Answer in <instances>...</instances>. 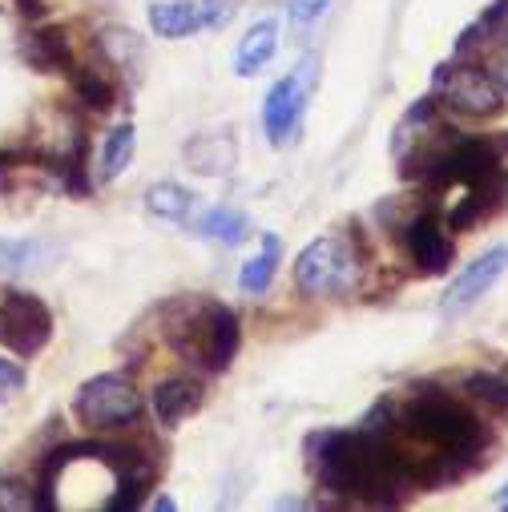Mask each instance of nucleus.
I'll return each mask as SVG.
<instances>
[{"label":"nucleus","instance_id":"obj_12","mask_svg":"<svg viewBox=\"0 0 508 512\" xmlns=\"http://www.w3.org/2000/svg\"><path fill=\"white\" fill-rule=\"evenodd\" d=\"M202 408V383L190 375H174L162 379L154 388V416L162 428H178L182 420H190Z\"/></svg>","mask_w":508,"mask_h":512},{"label":"nucleus","instance_id":"obj_32","mask_svg":"<svg viewBox=\"0 0 508 512\" xmlns=\"http://www.w3.org/2000/svg\"><path fill=\"white\" fill-rule=\"evenodd\" d=\"M492 500H496V504H508V484H504V488H500V492H496Z\"/></svg>","mask_w":508,"mask_h":512},{"label":"nucleus","instance_id":"obj_20","mask_svg":"<svg viewBox=\"0 0 508 512\" xmlns=\"http://www.w3.org/2000/svg\"><path fill=\"white\" fill-rule=\"evenodd\" d=\"M198 234L210 238V242H226V246H238L246 234H250V218L234 206H214L210 214L198 218Z\"/></svg>","mask_w":508,"mask_h":512},{"label":"nucleus","instance_id":"obj_25","mask_svg":"<svg viewBox=\"0 0 508 512\" xmlns=\"http://www.w3.org/2000/svg\"><path fill=\"white\" fill-rule=\"evenodd\" d=\"M0 508H13V512L37 508V488L17 480V476H5V480H0Z\"/></svg>","mask_w":508,"mask_h":512},{"label":"nucleus","instance_id":"obj_5","mask_svg":"<svg viewBox=\"0 0 508 512\" xmlns=\"http://www.w3.org/2000/svg\"><path fill=\"white\" fill-rule=\"evenodd\" d=\"M460 134L448 130L440 121V109H436V97H424L416 101L404 121L396 125V142H392V154H396V166L408 182H424L428 170L444 158V150L456 142Z\"/></svg>","mask_w":508,"mask_h":512},{"label":"nucleus","instance_id":"obj_9","mask_svg":"<svg viewBox=\"0 0 508 512\" xmlns=\"http://www.w3.org/2000/svg\"><path fill=\"white\" fill-rule=\"evenodd\" d=\"M504 271H508V246L484 250L480 259H472L468 267H460V271L452 275V283H448V291H444V299H440V315H444V319H456V315L472 311V307L504 279Z\"/></svg>","mask_w":508,"mask_h":512},{"label":"nucleus","instance_id":"obj_8","mask_svg":"<svg viewBox=\"0 0 508 512\" xmlns=\"http://www.w3.org/2000/svg\"><path fill=\"white\" fill-rule=\"evenodd\" d=\"M432 97L456 113H468V117H496L504 109V93L496 89L488 69L468 65V61L440 65L436 81H432Z\"/></svg>","mask_w":508,"mask_h":512},{"label":"nucleus","instance_id":"obj_19","mask_svg":"<svg viewBox=\"0 0 508 512\" xmlns=\"http://www.w3.org/2000/svg\"><path fill=\"white\" fill-rule=\"evenodd\" d=\"M134 150H138V130L134 121H121L105 134V146H101V182H113L125 166L134 162Z\"/></svg>","mask_w":508,"mask_h":512},{"label":"nucleus","instance_id":"obj_11","mask_svg":"<svg viewBox=\"0 0 508 512\" xmlns=\"http://www.w3.org/2000/svg\"><path fill=\"white\" fill-rule=\"evenodd\" d=\"M303 105H307V69H299V73H291V77L271 85V93L263 101V130H267V142L275 150L295 142L299 121H303Z\"/></svg>","mask_w":508,"mask_h":512},{"label":"nucleus","instance_id":"obj_1","mask_svg":"<svg viewBox=\"0 0 508 512\" xmlns=\"http://www.w3.org/2000/svg\"><path fill=\"white\" fill-rule=\"evenodd\" d=\"M315 444H319L315 476L331 496L388 508V504H404L412 488H420L404 436L392 432L388 424H375V416L363 428H331L315 436Z\"/></svg>","mask_w":508,"mask_h":512},{"label":"nucleus","instance_id":"obj_16","mask_svg":"<svg viewBox=\"0 0 508 512\" xmlns=\"http://www.w3.org/2000/svg\"><path fill=\"white\" fill-rule=\"evenodd\" d=\"M279 263H283V238L279 234H263L259 254H254V259L238 271V291L250 295V299L267 295L271 283H275V275H279Z\"/></svg>","mask_w":508,"mask_h":512},{"label":"nucleus","instance_id":"obj_2","mask_svg":"<svg viewBox=\"0 0 508 512\" xmlns=\"http://www.w3.org/2000/svg\"><path fill=\"white\" fill-rule=\"evenodd\" d=\"M396 428L408 444L428 448L424 468H420V488H440V484H452V480L468 476L472 464L484 456V444H488L484 420L468 404H460L452 396H440V392L416 396L400 412Z\"/></svg>","mask_w":508,"mask_h":512},{"label":"nucleus","instance_id":"obj_15","mask_svg":"<svg viewBox=\"0 0 508 512\" xmlns=\"http://www.w3.org/2000/svg\"><path fill=\"white\" fill-rule=\"evenodd\" d=\"M25 61L37 73H73V49L69 33L61 25H45L25 41Z\"/></svg>","mask_w":508,"mask_h":512},{"label":"nucleus","instance_id":"obj_10","mask_svg":"<svg viewBox=\"0 0 508 512\" xmlns=\"http://www.w3.org/2000/svg\"><path fill=\"white\" fill-rule=\"evenodd\" d=\"M400 238H404V250H408L412 267H416L424 279L448 275V267H452V259H456V242L448 238V226H444L432 210L416 214V218L404 226Z\"/></svg>","mask_w":508,"mask_h":512},{"label":"nucleus","instance_id":"obj_14","mask_svg":"<svg viewBox=\"0 0 508 512\" xmlns=\"http://www.w3.org/2000/svg\"><path fill=\"white\" fill-rule=\"evenodd\" d=\"M279 53V21L263 17L259 25H250L246 37L238 41V57H234V73L238 77H254L259 69H267Z\"/></svg>","mask_w":508,"mask_h":512},{"label":"nucleus","instance_id":"obj_22","mask_svg":"<svg viewBox=\"0 0 508 512\" xmlns=\"http://www.w3.org/2000/svg\"><path fill=\"white\" fill-rule=\"evenodd\" d=\"M73 93L89 113H109L113 101H117L113 81L105 73H97V69H73Z\"/></svg>","mask_w":508,"mask_h":512},{"label":"nucleus","instance_id":"obj_6","mask_svg":"<svg viewBox=\"0 0 508 512\" xmlns=\"http://www.w3.org/2000/svg\"><path fill=\"white\" fill-rule=\"evenodd\" d=\"M73 416L101 432V428H125V424H138L142 420V396L138 388L125 375L117 371H105V375H93L85 379L77 396H73Z\"/></svg>","mask_w":508,"mask_h":512},{"label":"nucleus","instance_id":"obj_33","mask_svg":"<svg viewBox=\"0 0 508 512\" xmlns=\"http://www.w3.org/2000/svg\"><path fill=\"white\" fill-rule=\"evenodd\" d=\"M496 146H500V154H504V150H508V134H500V138H496Z\"/></svg>","mask_w":508,"mask_h":512},{"label":"nucleus","instance_id":"obj_7","mask_svg":"<svg viewBox=\"0 0 508 512\" xmlns=\"http://www.w3.org/2000/svg\"><path fill=\"white\" fill-rule=\"evenodd\" d=\"M53 339V311L45 299L13 291L0 283V347H9L21 359H33Z\"/></svg>","mask_w":508,"mask_h":512},{"label":"nucleus","instance_id":"obj_4","mask_svg":"<svg viewBox=\"0 0 508 512\" xmlns=\"http://www.w3.org/2000/svg\"><path fill=\"white\" fill-rule=\"evenodd\" d=\"M359 254L347 238H315L299 250L295 259V287L307 299H347L359 287Z\"/></svg>","mask_w":508,"mask_h":512},{"label":"nucleus","instance_id":"obj_17","mask_svg":"<svg viewBox=\"0 0 508 512\" xmlns=\"http://www.w3.org/2000/svg\"><path fill=\"white\" fill-rule=\"evenodd\" d=\"M186 162H190L198 174L218 178V174H230V170H234L238 150H234L230 134H202V138L186 142Z\"/></svg>","mask_w":508,"mask_h":512},{"label":"nucleus","instance_id":"obj_27","mask_svg":"<svg viewBox=\"0 0 508 512\" xmlns=\"http://www.w3.org/2000/svg\"><path fill=\"white\" fill-rule=\"evenodd\" d=\"M21 388H25V371H21V363H13V359L0 355V400H13Z\"/></svg>","mask_w":508,"mask_h":512},{"label":"nucleus","instance_id":"obj_29","mask_svg":"<svg viewBox=\"0 0 508 512\" xmlns=\"http://www.w3.org/2000/svg\"><path fill=\"white\" fill-rule=\"evenodd\" d=\"M37 154H21V150H0V174H9L17 166H29Z\"/></svg>","mask_w":508,"mask_h":512},{"label":"nucleus","instance_id":"obj_31","mask_svg":"<svg viewBox=\"0 0 508 512\" xmlns=\"http://www.w3.org/2000/svg\"><path fill=\"white\" fill-rule=\"evenodd\" d=\"M154 508H158V512H174V508H178V504H174V500H170V496H158V500H154Z\"/></svg>","mask_w":508,"mask_h":512},{"label":"nucleus","instance_id":"obj_26","mask_svg":"<svg viewBox=\"0 0 508 512\" xmlns=\"http://www.w3.org/2000/svg\"><path fill=\"white\" fill-rule=\"evenodd\" d=\"M37 246L33 242H0V271H33Z\"/></svg>","mask_w":508,"mask_h":512},{"label":"nucleus","instance_id":"obj_28","mask_svg":"<svg viewBox=\"0 0 508 512\" xmlns=\"http://www.w3.org/2000/svg\"><path fill=\"white\" fill-rule=\"evenodd\" d=\"M484 69H488V77L496 81V89H500V93L508 97V45H500V49L492 53V61H488Z\"/></svg>","mask_w":508,"mask_h":512},{"label":"nucleus","instance_id":"obj_3","mask_svg":"<svg viewBox=\"0 0 508 512\" xmlns=\"http://www.w3.org/2000/svg\"><path fill=\"white\" fill-rule=\"evenodd\" d=\"M166 343L206 371H226L242 347V323L226 303H214L206 295L178 299L166 311Z\"/></svg>","mask_w":508,"mask_h":512},{"label":"nucleus","instance_id":"obj_24","mask_svg":"<svg viewBox=\"0 0 508 512\" xmlns=\"http://www.w3.org/2000/svg\"><path fill=\"white\" fill-rule=\"evenodd\" d=\"M327 9H331V0H291L287 5V25L295 33H307L311 25H319L327 17Z\"/></svg>","mask_w":508,"mask_h":512},{"label":"nucleus","instance_id":"obj_21","mask_svg":"<svg viewBox=\"0 0 508 512\" xmlns=\"http://www.w3.org/2000/svg\"><path fill=\"white\" fill-rule=\"evenodd\" d=\"M464 396L508 416V371H476L464 379Z\"/></svg>","mask_w":508,"mask_h":512},{"label":"nucleus","instance_id":"obj_30","mask_svg":"<svg viewBox=\"0 0 508 512\" xmlns=\"http://www.w3.org/2000/svg\"><path fill=\"white\" fill-rule=\"evenodd\" d=\"M13 5H17L25 17H33V21H37V17H45V0H13Z\"/></svg>","mask_w":508,"mask_h":512},{"label":"nucleus","instance_id":"obj_34","mask_svg":"<svg viewBox=\"0 0 508 512\" xmlns=\"http://www.w3.org/2000/svg\"><path fill=\"white\" fill-rule=\"evenodd\" d=\"M500 508H508V504H500Z\"/></svg>","mask_w":508,"mask_h":512},{"label":"nucleus","instance_id":"obj_13","mask_svg":"<svg viewBox=\"0 0 508 512\" xmlns=\"http://www.w3.org/2000/svg\"><path fill=\"white\" fill-rule=\"evenodd\" d=\"M150 29L162 41H182V37L206 29L202 0H158V5H150Z\"/></svg>","mask_w":508,"mask_h":512},{"label":"nucleus","instance_id":"obj_23","mask_svg":"<svg viewBox=\"0 0 508 512\" xmlns=\"http://www.w3.org/2000/svg\"><path fill=\"white\" fill-rule=\"evenodd\" d=\"M101 53L121 69V73H134L130 69V61H146V53H142V37L138 33H130V29H109L105 37H101Z\"/></svg>","mask_w":508,"mask_h":512},{"label":"nucleus","instance_id":"obj_18","mask_svg":"<svg viewBox=\"0 0 508 512\" xmlns=\"http://www.w3.org/2000/svg\"><path fill=\"white\" fill-rule=\"evenodd\" d=\"M194 202H198V198H194L186 186H178V182H154V186L146 190V210H150L154 218H162V222H190Z\"/></svg>","mask_w":508,"mask_h":512}]
</instances>
